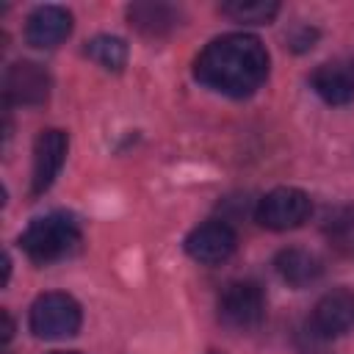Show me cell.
<instances>
[{
    "label": "cell",
    "instance_id": "cell-11",
    "mask_svg": "<svg viewBox=\"0 0 354 354\" xmlns=\"http://www.w3.org/2000/svg\"><path fill=\"white\" fill-rule=\"evenodd\" d=\"M310 86L326 105L351 102L354 100V61H346V58L324 61L321 66L313 69Z\"/></svg>",
    "mask_w": 354,
    "mask_h": 354
},
{
    "label": "cell",
    "instance_id": "cell-17",
    "mask_svg": "<svg viewBox=\"0 0 354 354\" xmlns=\"http://www.w3.org/2000/svg\"><path fill=\"white\" fill-rule=\"evenodd\" d=\"M11 335H14L11 315H8V313H3V343H8V340H11Z\"/></svg>",
    "mask_w": 354,
    "mask_h": 354
},
{
    "label": "cell",
    "instance_id": "cell-8",
    "mask_svg": "<svg viewBox=\"0 0 354 354\" xmlns=\"http://www.w3.org/2000/svg\"><path fill=\"white\" fill-rule=\"evenodd\" d=\"M310 329L315 337H324V340L351 332L354 329V290L335 288L324 293L310 313Z\"/></svg>",
    "mask_w": 354,
    "mask_h": 354
},
{
    "label": "cell",
    "instance_id": "cell-2",
    "mask_svg": "<svg viewBox=\"0 0 354 354\" xmlns=\"http://www.w3.org/2000/svg\"><path fill=\"white\" fill-rule=\"evenodd\" d=\"M80 238H83L80 224L69 213H47V216H36L22 230L19 246L33 263L47 266L61 257H69L80 246Z\"/></svg>",
    "mask_w": 354,
    "mask_h": 354
},
{
    "label": "cell",
    "instance_id": "cell-4",
    "mask_svg": "<svg viewBox=\"0 0 354 354\" xmlns=\"http://www.w3.org/2000/svg\"><path fill=\"white\" fill-rule=\"evenodd\" d=\"M216 310L227 329L254 332L266 321V293L252 279H235L221 290Z\"/></svg>",
    "mask_w": 354,
    "mask_h": 354
},
{
    "label": "cell",
    "instance_id": "cell-16",
    "mask_svg": "<svg viewBox=\"0 0 354 354\" xmlns=\"http://www.w3.org/2000/svg\"><path fill=\"white\" fill-rule=\"evenodd\" d=\"M221 14H227L235 22H246V25H266L277 17L279 3L277 0H227L218 6Z\"/></svg>",
    "mask_w": 354,
    "mask_h": 354
},
{
    "label": "cell",
    "instance_id": "cell-5",
    "mask_svg": "<svg viewBox=\"0 0 354 354\" xmlns=\"http://www.w3.org/2000/svg\"><path fill=\"white\" fill-rule=\"evenodd\" d=\"M310 213H313V202L301 188L279 185V188H274L257 199L254 221L266 230L285 232V230L301 227L310 218Z\"/></svg>",
    "mask_w": 354,
    "mask_h": 354
},
{
    "label": "cell",
    "instance_id": "cell-19",
    "mask_svg": "<svg viewBox=\"0 0 354 354\" xmlns=\"http://www.w3.org/2000/svg\"><path fill=\"white\" fill-rule=\"evenodd\" d=\"M207 354H221V351H207Z\"/></svg>",
    "mask_w": 354,
    "mask_h": 354
},
{
    "label": "cell",
    "instance_id": "cell-9",
    "mask_svg": "<svg viewBox=\"0 0 354 354\" xmlns=\"http://www.w3.org/2000/svg\"><path fill=\"white\" fill-rule=\"evenodd\" d=\"M6 105H44L50 97V75L33 61H17L3 77Z\"/></svg>",
    "mask_w": 354,
    "mask_h": 354
},
{
    "label": "cell",
    "instance_id": "cell-15",
    "mask_svg": "<svg viewBox=\"0 0 354 354\" xmlns=\"http://www.w3.org/2000/svg\"><path fill=\"white\" fill-rule=\"evenodd\" d=\"M86 55L94 64H100L102 69H108V72H122L124 64H127V44L119 36L100 33V36L86 41Z\"/></svg>",
    "mask_w": 354,
    "mask_h": 354
},
{
    "label": "cell",
    "instance_id": "cell-1",
    "mask_svg": "<svg viewBox=\"0 0 354 354\" xmlns=\"http://www.w3.org/2000/svg\"><path fill=\"white\" fill-rule=\"evenodd\" d=\"M268 50L252 33H224L194 58V77L224 97H252L268 77Z\"/></svg>",
    "mask_w": 354,
    "mask_h": 354
},
{
    "label": "cell",
    "instance_id": "cell-12",
    "mask_svg": "<svg viewBox=\"0 0 354 354\" xmlns=\"http://www.w3.org/2000/svg\"><path fill=\"white\" fill-rule=\"evenodd\" d=\"M274 268L282 277V282H288L290 288H307V285L318 282L324 274V263L313 252L299 249V246L282 249L274 257Z\"/></svg>",
    "mask_w": 354,
    "mask_h": 354
},
{
    "label": "cell",
    "instance_id": "cell-7",
    "mask_svg": "<svg viewBox=\"0 0 354 354\" xmlns=\"http://www.w3.org/2000/svg\"><path fill=\"white\" fill-rule=\"evenodd\" d=\"M66 152H69V136L64 130L47 127V130H41L36 136V144H33V171H30V194L33 196L44 194L55 183V177L64 169Z\"/></svg>",
    "mask_w": 354,
    "mask_h": 354
},
{
    "label": "cell",
    "instance_id": "cell-6",
    "mask_svg": "<svg viewBox=\"0 0 354 354\" xmlns=\"http://www.w3.org/2000/svg\"><path fill=\"white\" fill-rule=\"evenodd\" d=\"M183 246H185V254L191 260H196L202 266H218V263L230 260L232 252L238 249V235L227 221L210 218V221L194 227L185 235Z\"/></svg>",
    "mask_w": 354,
    "mask_h": 354
},
{
    "label": "cell",
    "instance_id": "cell-14",
    "mask_svg": "<svg viewBox=\"0 0 354 354\" xmlns=\"http://www.w3.org/2000/svg\"><path fill=\"white\" fill-rule=\"evenodd\" d=\"M324 238L337 254L354 257V205H340L326 213Z\"/></svg>",
    "mask_w": 354,
    "mask_h": 354
},
{
    "label": "cell",
    "instance_id": "cell-10",
    "mask_svg": "<svg viewBox=\"0 0 354 354\" xmlns=\"http://www.w3.org/2000/svg\"><path fill=\"white\" fill-rule=\"evenodd\" d=\"M72 33V14L64 6H39L25 19V41L39 50L58 47Z\"/></svg>",
    "mask_w": 354,
    "mask_h": 354
},
{
    "label": "cell",
    "instance_id": "cell-18",
    "mask_svg": "<svg viewBox=\"0 0 354 354\" xmlns=\"http://www.w3.org/2000/svg\"><path fill=\"white\" fill-rule=\"evenodd\" d=\"M53 354H80V351H53Z\"/></svg>",
    "mask_w": 354,
    "mask_h": 354
},
{
    "label": "cell",
    "instance_id": "cell-3",
    "mask_svg": "<svg viewBox=\"0 0 354 354\" xmlns=\"http://www.w3.org/2000/svg\"><path fill=\"white\" fill-rule=\"evenodd\" d=\"M83 310L69 293H41L28 313V326L41 340H64L80 332Z\"/></svg>",
    "mask_w": 354,
    "mask_h": 354
},
{
    "label": "cell",
    "instance_id": "cell-13",
    "mask_svg": "<svg viewBox=\"0 0 354 354\" xmlns=\"http://www.w3.org/2000/svg\"><path fill=\"white\" fill-rule=\"evenodd\" d=\"M127 22L144 36H166L180 25V11L169 3H133L127 6Z\"/></svg>",
    "mask_w": 354,
    "mask_h": 354
}]
</instances>
